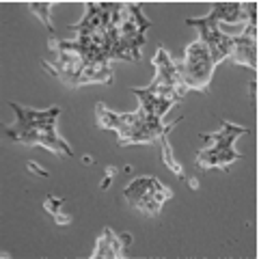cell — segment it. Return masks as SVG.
<instances>
[{
    "mask_svg": "<svg viewBox=\"0 0 259 259\" xmlns=\"http://www.w3.org/2000/svg\"><path fill=\"white\" fill-rule=\"evenodd\" d=\"M242 156L233 149H209L203 147L197 153V166L201 168H223V171H229V164H233L236 160H240Z\"/></svg>",
    "mask_w": 259,
    "mask_h": 259,
    "instance_id": "4fadbf2b",
    "label": "cell"
},
{
    "mask_svg": "<svg viewBox=\"0 0 259 259\" xmlns=\"http://www.w3.org/2000/svg\"><path fill=\"white\" fill-rule=\"evenodd\" d=\"M132 93L141 100V108L145 115H147V119H151V121H162V117L166 115V110L173 106V102L151 95L147 89H132Z\"/></svg>",
    "mask_w": 259,
    "mask_h": 259,
    "instance_id": "5bb4252c",
    "label": "cell"
},
{
    "mask_svg": "<svg viewBox=\"0 0 259 259\" xmlns=\"http://www.w3.org/2000/svg\"><path fill=\"white\" fill-rule=\"evenodd\" d=\"M50 7H52V3H28V9L44 22V26L50 30V35H54V26L50 20Z\"/></svg>",
    "mask_w": 259,
    "mask_h": 259,
    "instance_id": "ac0fdd59",
    "label": "cell"
},
{
    "mask_svg": "<svg viewBox=\"0 0 259 259\" xmlns=\"http://www.w3.org/2000/svg\"><path fill=\"white\" fill-rule=\"evenodd\" d=\"M229 59L233 65H244V67L257 71V26L248 24L240 37H233Z\"/></svg>",
    "mask_w": 259,
    "mask_h": 259,
    "instance_id": "9c48e42d",
    "label": "cell"
},
{
    "mask_svg": "<svg viewBox=\"0 0 259 259\" xmlns=\"http://www.w3.org/2000/svg\"><path fill=\"white\" fill-rule=\"evenodd\" d=\"M158 143H160V149H162V160H164V164L171 168V171L180 177V180H184V168L177 164V160H175V156H173V147H171V143L166 141V136H160L158 139Z\"/></svg>",
    "mask_w": 259,
    "mask_h": 259,
    "instance_id": "e0dca14e",
    "label": "cell"
},
{
    "mask_svg": "<svg viewBox=\"0 0 259 259\" xmlns=\"http://www.w3.org/2000/svg\"><path fill=\"white\" fill-rule=\"evenodd\" d=\"M153 67H156V78H153V82L147 87V91L151 95L168 100L173 104L182 102L184 95L188 93V89H186L184 80H182L177 63L168 56L164 48H158L156 56H153Z\"/></svg>",
    "mask_w": 259,
    "mask_h": 259,
    "instance_id": "5b68a950",
    "label": "cell"
},
{
    "mask_svg": "<svg viewBox=\"0 0 259 259\" xmlns=\"http://www.w3.org/2000/svg\"><path fill=\"white\" fill-rule=\"evenodd\" d=\"M56 54L59 59L41 61V67L71 89L84 84H110L115 78L108 63H87L78 52L71 50H56Z\"/></svg>",
    "mask_w": 259,
    "mask_h": 259,
    "instance_id": "7a4b0ae2",
    "label": "cell"
},
{
    "mask_svg": "<svg viewBox=\"0 0 259 259\" xmlns=\"http://www.w3.org/2000/svg\"><path fill=\"white\" fill-rule=\"evenodd\" d=\"M65 203V199L61 197H54V194H46V199H44V207H46V212H50V216L54 218V223L56 225H71V216L67 214H63L61 212V205Z\"/></svg>",
    "mask_w": 259,
    "mask_h": 259,
    "instance_id": "2e32d148",
    "label": "cell"
},
{
    "mask_svg": "<svg viewBox=\"0 0 259 259\" xmlns=\"http://www.w3.org/2000/svg\"><path fill=\"white\" fill-rule=\"evenodd\" d=\"M214 67L216 65L212 63V56H209L207 48L201 39L186 48L184 61L177 63V69H180L186 89H188V91L194 89V91H201V93H207Z\"/></svg>",
    "mask_w": 259,
    "mask_h": 259,
    "instance_id": "277c9868",
    "label": "cell"
},
{
    "mask_svg": "<svg viewBox=\"0 0 259 259\" xmlns=\"http://www.w3.org/2000/svg\"><path fill=\"white\" fill-rule=\"evenodd\" d=\"M209 18L216 20V22L233 24V22H242V20H244L246 11H244V5H242V3H214Z\"/></svg>",
    "mask_w": 259,
    "mask_h": 259,
    "instance_id": "9a60e30c",
    "label": "cell"
},
{
    "mask_svg": "<svg viewBox=\"0 0 259 259\" xmlns=\"http://www.w3.org/2000/svg\"><path fill=\"white\" fill-rule=\"evenodd\" d=\"M9 106L18 115V123L13 130H30L37 125H56V119L61 115V108H50V110H32V108H22L15 102H11Z\"/></svg>",
    "mask_w": 259,
    "mask_h": 259,
    "instance_id": "8fae6325",
    "label": "cell"
},
{
    "mask_svg": "<svg viewBox=\"0 0 259 259\" xmlns=\"http://www.w3.org/2000/svg\"><path fill=\"white\" fill-rule=\"evenodd\" d=\"M26 168H28V171H30V173H35V175H39V177H48V171H44V168H39L35 160H30V162H26Z\"/></svg>",
    "mask_w": 259,
    "mask_h": 259,
    "instance_id": "ffe728a7",
    "label": "cell"
},
{
    "mask_svg": "<svg viewBox=\"0 0 259 259\" xmlns=\"http://www.w3.org/2000/svg\"><path fill=\"white\" fill-rule=\"evenodd\" d=\"M9 141L13 143H22V145H41V147L50 149L56 156H65L71 158L74 151L67 145V141H63L59 134H56V125H37L30 130H13V127H5Z\"/></svg>",
    "mask_w": 259,
    "mask_h": 259,
    "instance_id": "52a82bcc",
    "label": "cell"
},
{
    "mask_svg": "<svg viewBox=\"0 0 259 259\" xmlns=\"http://www.w3.org/2000/svg\"><path fill=\"white\" fill-rule=\"evenodd\" d=\"M151 22L141 13L139 5L121 3L119 20H117V39L119 48L127 56V61H141V48L145 44V32Z\"/></svg>",
    "mask_w": 259,
    "mask_h": 259,
    "instance_id": "3957f363",
    "label": "cell"
},
{
    "mask_svg": "<svg viewBox=\"0 0 259 259\" xmlns=\"http://www.w3.org/2000/svg\"><path fill=\"white\" fill-rule=\"evenodd\" d=\"M95 108H97V121H100V125L104 130H115L119 134L121 147H125V145L156 143L160 136H166L177 123H180V121H175L171 125H162V121L147 119L143 108H139L136 112H125V115L108 110L104 102H100Z\"/></svg>",
    "mask_w": 259,
    "mask_h": 259,
    "instance_id": "6da1fadb",
    "label": "cell"
},
{
    "mask_svg": "<svg viewBox=\"0 0 259 259\" xmlns=\"http://www.w3.org/2000/svg\"><path fill=\"white\" fill-rule=\"evenodd\" d=\"M248 130L242 125H233L229 121H223L221 130L214 134H201V139L205 141V147L209 149H233V143H236L238 136L246 134Z\"/></svg>",
    "mask_w": 259,
    "mask_h": 259,
    "instance_id": "7c38bea8",
    "label": "cell"
},
{
    "mask_svg": "<svg viewBox=\"0 0 259 259\" xmlns=\"http://www.w3.org/2000/svg\"><path fill=\"white\" fill-rule=\"evenodd\" d=\"M132 244V236L130 233H115L112 229H104V233L100 236L93 250V259H119L125 257V248Z\"/></svg>",
    "mask_w": 259,
    "mask_h": 259,
    "instance_id": "30bf717a",
    "label": "cell"
},
{
    "mask_svg": "<svg viewBox=\"0 0 259 259\" xmlns=\"http://www.w3.org/2000/svg\"><path fill=\"white\" fill-rule=\"evenodd\" d=\"M123 197L141 214L158 216L160 207L164 205V201L173 197V192L166 186H162L156 177H139V180L130 182V186L123 190Z\"/></svg>",
    "mask_w": 259,
    "mask_h": 259,
    "instance_id": "8992f818",
    "label": "cell"
},
{
    "mask_svg": "<svg viewBox=\"0 0 259 259\" xmlns=\"http://www.w3.org/2000/svg\"><path fill=\"white\" fill-rule=\"evenodd\" d=\"M117 175V168L115 166H108L106 168V175H104V180H102V190H106L108 186H110V182H112V177Z\"/></svg>",
    "mask_w": 259,
    "mask_h": 259,
    "instance_id": "d6986e66",
    "label": "cell"
},
{
    "mask_svg": "<svg viewBox=\"0 0 259 259\" xmlns=\"http://www.w3.org/2000/svg\"><path fill=\"white\" fill-rule=\"evenodd\" d=\"M186 24H190V26L199 28L201 41L205 44V48H207L209 56H212V63L214 65H218V63L225 61V59H229L231 48H233V37L221 32L216 20H212L209 15H207V18H199V20L188 18V20H186Z\"/></svg>",
    "mask_w": 259,
    "mask_h": 259,
    "instance_id": "ba28073f",
    "label": "cell"
}]
</instances>
